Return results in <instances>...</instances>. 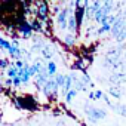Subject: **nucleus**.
<instances>
[{
  "instance_id": "f257e3e1",
  "label": "nucleus",
  "mask_w": 126,
  "mask_h": 126,
  "mask_svg": "<svg viewBox=\"0 0 126 126\" xmlns=\"http://www.w3.org/2000/svg\"><path fill=\"white\" fill-rule=\"evenodd\" d=\"M14 104H15V107L19 108V110H22V108L30 110V111H36V110H39V104H37L36 99H34L33 96H30V95H25V96H19V95H16V96L14 98Z\"/></svg>"
},
{
  "instance_id": "f03ea898",
  "label": "nucleus",
  "mask_w": 126,
  "mask_h": 126,
  "mask_svg": "<svg viewBox=\"0 0 126 126\" xmlns=\"http://www.w3.org/2000/svg\"><path fill=\"white\" fill-rule=\"evenodd\" d=\"M85 114L88 116V119L95 123L98 120H102L107 117V110L105 108H101V107H95V105H91V104H86L85 105Z\"/></svg>"
},
{
  "instance_id": "7ed1b4c3",
  "label": "nucleus",
  "mask_w": 126,
  "mask_h": 126,
  "mask_svg": "<svg viewBox=\"0 0 126 126\" xmlns=\"http://www.w3.org/2000/svg\"><path fill=\"white\" fill-rule=\"evenodd\" d=\"M73 12H74L73 9H70L68 6H65L64 9H62V11L56 15L55 21H56V27H58V30H61V31L67 30V27H68V18H70V15H71Z\"/></svg>"
},
{
  "instance_id": "20e7f679",
  "label": "nucleus",
  "mask_w": 126,
  "mask_h": 126,
  "mask_svg": "<svg viewBox=\"0 0 126 126\" xmlns=\"http://www.w3.org/2000/svg\"><path fill=\"white\" fill-rule=\"evenodd\" d=\"M125 27H126V11H123L122 14H120V12L117 14V19H116V22H114L113 27H111V34H113L114 40H116L117 36L123 31Z\"/></svg>"
},
{
  "instance_id": "39448f33",
  "label": "nucleus",
  "mask_w": 126,
  "mask_h": 126,
  "mask_svg": "<svg viewBox=\"0 0 126 126\" xmlns=\"http://www.w3.org/2000/svg\"><path fill=\"white\" fill-rule=\"evenodd\" d=\"M61 88L58 86V83L55 82V79H49L47 80V83L45 85V88H43V94H45V96L46 98H49V99H56V96H58V91H59Z\"/></svg>"
},
{
  "instance_id": "423d86ee",
  "label": "nucleus",
  "mask_w": 126,
  "mask_h": 126,
  "mask_svg": "<svg viewBox=\"0 0 126 126\" xmlns=\"http://www.w3.org/2000/svg\"><path fill=\"white\" fill-rule=\"evenodd\" d=\"M49 14H50V9H49V3L47 2H39L37 3V14H36V18L40 21V22H46L49 19Z\"/></svg>"
},
{
  "instance_id": "0eeeda50",
  "label": "nucleus",
  "mask_w": 126,
  "mask_h": 126,
  "mask_svg": "<svg viewBox=\"0 0 126 126\" xmlns=\"http://www.w3.org/2000/svg\"><path fill=\"white\" fill-rule=\"evenodd\" d=\"M108 80H110L111 86H120V85L126 83V73H113Z\"/></svg>"
},
{
  "instance_id": "6e6552de",
  "label": "nucleus",
  "mask_w": 126,
  "mask_h": 126,
  "mask_svg": "<svg viewBox=\"0 0 126 126\" xmlns=\"http://www.w3.org/2000/svg\"><path fill=\"white\" fill-rule=\"evenodd\" d=\"M16 31L21 33L22 37H31V34H33V28H31V24H30L28 21L21 22V24L16 27Z\"/></svg>"
},
{
  "instance_id": "1a4fd4ad",
  "label": "nucleus",
  "mask_w": 126,
  "mask_h": 126,
  "mask_svg": "<svg viewBox=\"0 0 126 126\" xmlns=\"http://www.w3.org/2000/svg\"><path fill=\"white\" fill-rule=\"evenodd\" d=\"M62 42H64V45L67 47H74L76 43H77V34H71V33H67L64 36V39H62Z\"/></svg>"
},
{
  "instance_id": "9d476101",
  "label": "nucleus",
  "mask_w": 126,
  "mask_h": 126,
  "mask_svg": "<svg viewBox=\"0 0 126 126\" xmlns=\"http://www.w3.org/2000/svg\"><path fill=\"white\" fill-rule=\"evenodd\" d=\"M71 89H73V77H71V74H67L65 76V83H64V86H62V89H61V95L65 96Z\"/></svg>"
},
{
  "instance_id": "9b49d317",
  "label": "nucleus",
  "mask_w": 126,
  "mask_h": 126,
  "mask_svg": "<svg viewBox=\"0 0 126 126\" xmlns=\"http://www.w3.org/2000/svg\"><path fill=\"white\" fill-rule=\"evenodd\" d=\"M108 94L113 96V98H116V99H120V96L123 95V89H122V86H108Z\"/></svg>"
},
{
  "instance_id": "f8f14e48",
  "label": "nucleus",
  "mask_w": 126,
  "mask_h": 126,
  "mask_svg": "<svg viewBox=\"0 0 126 126\" xmlns=\"http://www.w3.org/2000/svg\"><path fill=\"white\" fill-rule=\"evenodd\" d=\"M53 52H55V50H53V47H52L50 45H45L40 53L43 55V58H45V59H49V61H52V56H53Z\"/></svg>"
},
{
  "instance_id": "ddd939ff",
  "label": "nucleus",
  "mask_w": 126,
  "mask_h": 126,
  "mask_svg": "<svg viewBox=\"0 0 126 126\" xmlns=\"http://www.w3.org/2000/svg\"><path fill=\"white\" fill-rule=\"evenodd\" d=\"M46 70H47V74L50 79H53L58 71H56V64H55V61H47V64H46Z\"/></svg>"
},
{
  "instance_id": "4468645a",
  "label": "nucleus",
  "mask_w": 126,
  "mask_h": 126,
  "mask_svg": "<svg viewBox=\"0 0 126 126\" xmlns=\"http://www.w3.org/2000/svg\"><path fill=\"white\" fill-rule=\"evenodd\" d=\"M95 14H96L95 8H94L92 5H89V6L86 8V11H85V19H88V21H94V19H95Z\"/></svg>"
},
{
  "instance_id": "2eb2a0df",
  "label": "nucleus",
  "mask_w": 126,
  "mask_h": 126,
  "mask_svg": "<svg viewBox=\"0 0 126 126\" xmlns=\"http://www.w3.org/2000/svg\"><path fill=\"white\" fill-rule=\"evenodd\" d=\"M31 28H33V31H37V33H43L45 31V28H43V22H40L37 18H34V19H31Z\"/></svg>"
},
{
  "instance_id": "dca6fc26",
  "label": "nucleus",
  "mask_w": 126,
  "mask_h": 126,
  "mask_svg": "<svg viewBox=\"0 0 126 126\" xmlns=\"http://www.w3.org/2000/svg\"><path fill=\"white\" fill-rule=\"evenodd\" d=\"M114 111L122 117H126V105L125 104H114Z\"/></svg>"
},
{
  "instance_id": "f3484780",
  "label": "nucleus",
  "mask_w": 126,
  "mask_h": 126,
  "mask_svg": "<svg viewBox=\"0 0 126 126\" xmlns=\"http://www.w3.org/2000/svg\"><path fill=\"white\" fill-rule=\"evenodd\" d=\"M65 76H67V74H62V73H58V74H56V76L53 77V79H55V82L58 83V86H59L61 89H62V86H64V83H65Z\"/></svg>"
},
{
  "instance_id": "a211bd4d",
  "label": "nucleus",
  "mask_w": 126,
  "mask_h": 126,
  "mask_svg": "<svg viewBox=\"0 0 126 126\" xmlns=\"http://www.w3.org/2000/svg\"><path fill=\"white\" fill-rule=\"evenodd\" d=\"M104 33H111V25L110 24H102L98 28V36H102Z\"/></svg>"
},
{
  "instance_id": "6ab92c4d",
  "label": "nucleus",
  "mask_w": 126,
  "mask_h": 126,
  "mask_svg": "<svg viewBox=\"0 0 126 126\" xmlns=\"http://www.w3.org/2000/svg\"><path fill=\"white\" fill-rule=\"evenodd\" d=\"M6 73H8V77H9V79H15V77L18 76V68L12 64V65L8 68V71H6Z\"/></svg>"
},
{
  "instance_id": "aec40b11",
  "label": "nucleus",
  "mask_w": 126,
  "mask_h": 126,
  "mask_svg": "<svg viewBox=\"0 0 126 126\" xmlns=\"http://www.w3.org/2000/svg\"><path fill=\"white\" fill-rule=\"evenodd\" d=\"M76 95H77V91H76V89H71V91L64 96V98H65V102H67V104H70V102L76 98Z\"/></svg>"
},
{
  "instance_id": "412c9836",
  "label": "nucleus",
  "mask_w": 126,
  "mask_h": 126,
  "mask_svg": "<svg viewBox=\"0 0 126 126\" xmlns=\"http://www.w3.org/2000/svg\"><path fill=\"white\" fill-rule=\"evenodd\" d=\"M12 64H11V61L8 59V58H2V59H0V68H9Z\"/></svg>"
},
{
  "instance_id": "4be33fe9",
  "label": "nucleus",
  "mask_w": 126,
  "mask_h": 126,
  "mask_svg": "<svg viewBox=\"0 0 126 126\" xmlns=\"http://www.w3.org/2000/svg\"><path fill=\"white\" fill-rule=\"evenodd\" d=\"M21 85H22V80L16 76V77L14 79V86H21Z\"/></svg>"
},
{
  "instance_id": "5701e85b",
  "label": "nucleus",
  "mask_w": 126,
  "mask_h": 126,
  "mask_svg": "<svg viewBox=\"0 0 126 126\" xmlns=\"http://www.w3.org/2000/svg\"><path fill=\"white\" fill-rule=\"evenodd\" d=\"M3 85H5V86H8V88H9V86H12V85H14V79H9V77H8V79L5 80V83H3Z\"/></svg>"
},
{
  "instance_id": "b1692460",
  "label": "nucleus",
  "mask_w": 126,
  "mask_h": 126,
  "mask_svg": "<svg viewBox=\"0 0 126 126\" xmlns=\"http://www.w3.org/2000/svg\"><path fill=\"white\" fill-rule=\"evenodd\" d=\"M125 62H126V52H125Z\"/></svg>"
},
{
  "instance_id": "393cba45",
  "label": "nucleus",
  "mask_w": 126,
  "mask_h": 126,
  "mask_svg": "<svg viewBox=\"0 0 126 126\" xmlns=\"http://www.w3.org/2000/svg\"><path fill=\"white\" fill-rule=\"evenodd\" d=\"M117 126H126V125H117Z\"/></svg>"
},
{
  "instance_id": "a878e982",
  "label": "nucleus",
  "mask_w": 126,
  "mask_h": 126,
  "mask_svg": "<svg viewBox=\"0 0 126 126\" xmlns=\"http://www.w3.org/2000/svg\"><path fill=\"white\" fill-rule=\"evenodd\" d=\"M102 126H107V125H102Z\"/></svg>"
},
{
  "instance_id": "bb28decb",
  "label": "nucleus",
  "mask_w": 126,
  "mask_h": 126,
  "mask_svg": "<svg viewBox=\"0 0 126 126\" xmlns=\"http://www.w3.org/2000/svg\"><path fill=\"white\" fill-rule=\"evenodd\" d=\"M92 126H95V125H92Z\"/></svg>"
}]
</instances>
